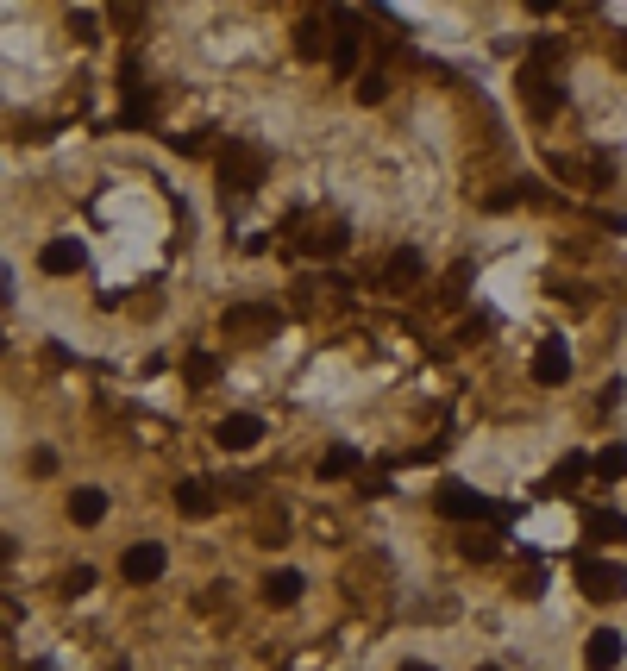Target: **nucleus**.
I'll return each instance as SVG.
<instances>
[{
	"mask_svg": "<svg viewBox=\"0 0 627 671\" xmlns=\"http://www.w3.org/2000/svg\"><path fill=\"white\" fill-rule=\"evenodd\" d=\"M515 95H521V107H527V120H559V113H565V82L552 76V69H533V63H521Z\"/></svg>",
	"mask_w": 627,
	"mask_h": 671,
	"instance_id": "nucleus-1",
	"label": "nucleus"
},
{
	"mask_svg": "<svg viewBox=\"0 0 627 671\" xmlns=\"http://www.w3.org/2000/svg\"><path fill=\"white\" fill-rule=\"evenodd\" d=\"M264 176H270V157L258 145H226L220 151V189L251 195V189H264Z\"/></svg>",
	"mask_w": 627,
	"mask_h": 671,
	"instance_id": "nucleus-2",
	"label": "nucleus"
},
{
	"mask_svg": "<svg viewBox=\"0 0 627 671\" xmlns=\"http://www.w3.org/2000/svg\"><path fill=\"white\" fill-rule=\"evenodd\" d=\"M327 26H333V76H352L358 69V44H364V13L358 7H333Z\"/></svg>",
	"mask_w": 627,
	"mask_h": 671,
	"instance_id": "nucleus-3",
	"label": "nucleus"
},
{
	"mask_svg": "<svg viewBox=\"0 0 627 671\" xmlns=\"http://www.w3.org/2000/svg\"><path fill=\"white\" fill-rule=\"evenodd\" d=\"M577 590L590 603H621L627 596V565H609V559H577Z\"/></svg>",
	"mask_w": 627,
	"mask_h": 671,
	"instance_id": "nucleus-4",
	"label": "nucleus"
},
{
	"mask_svg": "<svg viewBox=\"0 0 627 671\" xmlns=\"http://www.w3.org/2000/svg\"><path fill=\"white\" fill-rule=\"evenodd\" d=\"M164 571H170V552L157 540H138V546L120 552V577H126V584H157Z\"/></svg>",
	"mask_w": 627,
	"mask_h": 671,
	"instance_id": "nucleus-5",
	"label": "nucleus"
},
{
	"mask_svg": "<svg viewBox=\"0 0 627 671\" xmlns=\"http://www.w3.org/2000/svg\"><path fill=\"white\" fill-rule=\"evenodd\" d=\"M276 308H264V302H245V308H226L220 314V333L226 339H258V333H276Z\"/></svg>",
	"mask_w": 627,
	"mask_h": 671,
	"instance_id": "nucleus-6",
	"label": "nucleus"
},
{
	"mask_svg": "<svg viewBox=\"0 0 627 671\" xmlns=\"http://www.w3.org/2000/svg\"><path fill=\"white\" fill-rule=\"evenodd\" d=\"M433 508H439L446 521H477V515H490V502H483V490H471V483H439Z\"/></svg>",
	"mask_w": 627,
	"mask_h": 671,
	"instance_id": "nucleus-7",
	"label": "nucleus"
},
{
	"mask_svg": "<svg viewBox=\"0 0 627 671\" xmlns=\"http://www.w3.org/2000/svg\"><path fill=\"white\" fill-rule=\"evenodd\" d=\"M533 383L540 389L571 383V345L565 339H540V352H533Z\"/></svg>",
	"mask_w": 627,
	"mask_h": 671,
	"instance_id": "nucleus-8",
	"label": "nucleus"
},
{
	"mask_svg": "<svg viewBox=\"0 0 627 671\" xmlns=\"http://www.w3.org/2000/svg\"><path fill=\"white\" fill-rule=\"evenodd\" d=\"M421 276H427V258H421V251H414V245H402L396 258L383 264V289H389V295H408L414 283H421Z\"/></svg>",
	"mask_w": 627,
	"mask_h": 671,
	"instance_id": "nucleus-9",
	"label": "nucleus"
},
{
	"mask_svg": "<svg viewBox=\"0 0 627 671\" xmlns=\"http://www.w3.org/2000/svg\"><path fill=\"white\" fill-rule=\"evenodd\" d=\"M214 439H220V452H251L264 439V421L258 414H226V421L214 427Z\"/></svg>",
	"mask_w": 627,
	"mask_h": 671,
	"instance_id": "nucleus-10",
	"label": "nucleus"
},
{
	"mask_svg": "<svg viewBox=\"0 0 627 671\" xmlns=\"http://www.w3.org/2000/svg\"><path fill=\"white\" fill-rule=\"evenodd\" d=\"M176 508H182L189 521H207V515L220 508V496H214V483H207V477H182V483H176Z\"/></svg>",
	"mask_w": 627,
	"mask_h": 671,
	"instance_id": "nucleus-11",
	"label": "nucleus"
},
{
	"mask_svg": "<svg viewBox=\"0 0 627 671\" xmlns=\"http://www.w3.org/2000/svg\"><path fill=\"white\" fill-rule=\"evenodd\" d=\"M621 653H627V634L596 628V634H590V646H584V665H590V671H615V665H621Z\"/></svg>",
	"mask_w": 627,
	"mask_h": 671,
	"instance_id": "nucleus-12",
	"label": "nucleus"
},
{
	"mask_svg": "<svg viewBox=\"0 0 627 671\" xmlns=\"http://www.w3.org/2000/svg\"><path fill=\"white\" fill-rule=\"evenodd\" d=\"M38 270L44 276H76L82 270V245L76 239H51V245L38 251Z\"/></svg>",
	"mask_w": 627,
	"mask_h": 671,
	"instance_id": "nucleus-13",
	"label": "nucleus"
},
{
	"mask_svg": "<svg viewBox=\"0 0 627 671\" xmlns=\"http://www.w3.org/2000/svg\"><path fill=\"white\" fill-rule=\"evenodd\" d=\"M295 51H301V57H333V26H327L320 13H308V19L295 26Z\"/></svg>",
	"mask_w": 627,
	"mask_h": 671,
	"instance_id": "nucleus-14",
	"label": "nucleus"
},
{
	"mask_svg": "<svg viewBox=\"0 0 627 671\" xmlns=\"http://www.w3.org/2000/svg\"><path fill=\"white\" fill-rule=\"evenodd\" d=\"M301 590H308V577H301V571H270V577H264V603H270V609H295Z\"/></svg>",
	"mask_w": 627,
	"mask_h": 671,
	"instance_id": "nucleus-15",
	"label": "nucleus"
},
{
	"mask_svg": "<svg viewBox=\"0 0 627 671\" xmlns=\"http://www.w3.org/2000/svg\"><path fill=\"white\" fill-rule=\"evenodd\" d=\"M107 515V490H69V521L76 527H95Z\"/></svg>",
	"mask_w": 627,
	"mask_h": 671,
	"instance_id": "nucleus-16",
	"label": "nucleus"
},
{
	"mask_svg": "<svg viewBox=\"0 0 627 671\" xmlns=\"http://www.w3.org/2000/svg\"><path fill=\"white\" fill-rule=\"evenodd\" d=\"M584 534L590 540H627V515H615V508H590V515H584Z\"/></svg>",
	"mask_w": 627,
	"mask_h": 671,
	"instance_id": "nucleus-17",
	"label": "nucleus"
},
{
	"mask_svg": "<svg viewBox=\"0 0 627 671\" xmlns=\"http://www.w3.org/2000/svg\"><path fill=\"white\" fill-rule=\"evenodd\" d=\"M301 251H308V258H339L345 251V226L333 220V226H314V239H301Z\"/></svg>",
	"mask_w": 627,
	"mask_h": 671,
	"instance_id": "nucleus-18",
	"label": "nucleus"
},
{
	"mask_svg": "<svg viewBox=\"0 0 627 671\" xmlns=\"http://www.w3.org/2000/svg\"><path fill=\"white\" fill-rule=\"evenodd\" d=\"M590 471H596L602 483H621V477H627V446H602V452L590 458Z\"/></svg>",
	"mask_w": 627,
	"mask_h": 671,
	"instance_id": "nucleus-19",
	"label": "nucleus"
},
{
	"mask_svg": "<svg viewBox=\"0 0 627 671\" xmlns=\"http://www.w3.org/2000/svg\"><path fill=\"white\" fill-rule=\"evenodd\" d=\"M527 63H533V69H552V76H559L565 44H559V38H533V44H527Z\"/></svg>",
	"mask_w": 627,
	"mask_h": 671,
	"instance_id": "nucleus-20",
	"label": "nucleus"
},
{
	"mask_svg": "<svg viewBox=\"0 0 627 671\" xmlns=\"http://www.w3.org/2000/svg\"><path fill=\"white\" fill-rule=\"evenodd\" d=\"M584 477H590V458H584V452H571V458H559V471H552L546 490H571V483H584Z\"/></svg>",
	"mask_w": 627,
	"mask_h": 671,
	"instance_id": "nucleus-21",
	"label": "nucleus"
},
{
	"mask_svg": "<svg viewBox=\"0 0 627 671\" xmlns=\"http://www.w3.org/2000/svg\"><path fill=\"white\" fill-rule=\"evenodd\" d=\"M358 471V446H327V458H320V477H352Z\"/></svg>",
	"mask_w": 627,
	"mask_h": 671,
	"instance_id": "nucleus-22",
	"label": "nucleus"
},
{
	"mask_svg": "<svg viewBox=\"0 0 627 671\" xmlns=\"http://www.w3.org/2000/svg\"><path fill=\"white\" fill-rule=\"evenodd\" d=\"M182 377H189L195 389H207V383L220 377V358H214V352H189V364H182Z\"/></svg>",
	"mask_w": 627,
	"mask_h": 671,
	"instance_id": "nucleus-23",
	"label": "nucleus"
},
{
	"mask_svg": "<svg viewBox=\"0 0 627 671\" xmlns=\"http://www.w3.org/2000/svg\"><path fill=\"white\" fill-rule=\"evenodd\" d=\"M383 95H389V76H383V69H364V76H358V101H364V107H377Z\"/></svg>",
	"mask_w": 627,
	"mask_h": 671,
	"instance_id": "nucleus-24",
	"label": "nucleus"
},
{
	"mask_svg": "<svg viewBox=\"0 0 627 671\" xmlns=\"http://www.w3.org/2000/svg\"><path fill=\"white\" fill-rule=\"evenodd\" d=\"M69 32H76L82 44H95V38H101V19H95V13H69Z\"/></svg>",
	"mask_w": 627,
	"mask_h": 671,
	"instance_id": "nucleus-25",
	"label": "nucleus"
},
{
	"mask_svg": "<svg viewBox=\"0 0 627 671\" xmlns=\"http://www.w3.org/2000/svg\"><path fill=\"white\" fill-rule=\"evenodd\" d=\"M464 559H471V565H490V559H496V540L471 534V540H464Z\"/></svg>",
	"mask_w": 627,
	"mask_h": 671,
	"instance_id": "nucleus-26",
	"label": "nucleus"
},
{
	"mask_svg": "<svg viewBox=\"0 0 627 671\" xmlns=\"http://www.w3.org/2000/svg\"><path fill=\"white\" fill-rule=\"evenodd\" d=\"M88 590H95V571H88V565H76L63 577V596H88Z\"/></svg>",
	"mask_w": 627,
	"mask_h": 671,
	"instance_id": "nucleus-27",
	"label": "nucleus"
},
{
	"mask_svg": "<svg viewBox=\"0 0 627 671\" xmlns=\"http://www.w3.org/2000/svg\"><path fill=\"white\" fill-rule=\"evenodd\" d=\"M464 283H471V264H452V276H446L439 295H446V302H464Z\"/></svg>",
	"mask_w": 627,
	"mask_h": 671,
	"instance_id": "nucleus-28",
	"label": "nucleus"
},
{
	"mask_svg": "<svg viewBox=\"0 0 627 671\" xmlns=\"http://www.w3.org/2000/svg\"><path fill=\"white\" fill-rule=\"evenodd\" d=\"M402 671H433V665H421V659H408V665H402Z\"/></svg>",
	"mask_w": 627,
	"mask_h": 671,
	"instance_id": "nucleus-29",
	"label": "nucleus"
},
{
	"mask_svg": "<svg viewBox=\"0 0 627 671\" xmlns=\"http://www.w3.org/2000/svg\"><path fill=\"white\" fill-rule=\"evenodd\" d=\"M477 671H502V665H477Z\"/></svg>",
	"mask_w": 627,
	"mask_h": 671,
	"instance_id": "nucleus-30",
	"label": "nucleus"
},
{
	"mask_svg": "<svg viewBox=\"0 0 627 671\" xmlns=\"http://www.w3.org/2000/svg\"><path fill=\"white\" fill-rule=\"evenodd\" d=\"M621 63H627V38H621Z\"/></svg>",
	"mask_w": 627,
	"mask_h": 671,
	"instance_id": "nucleus-31",
	"label": "nucleus"
},
{
	"mask_svg": "<svg viewBox=\"0 0 627 671\" xmlns=\"http://www.w3.org/2000/svg\"><path fill=\"white\" fill-rule=\"evenodd\" d=\"M26 671H44V665H26Z\"/></svg>",
	"mask_w": 627,
	"mask_h": 671,
	"instance_id": "nucleus-32",
	"label": "nucleus"
}]
</instances>
